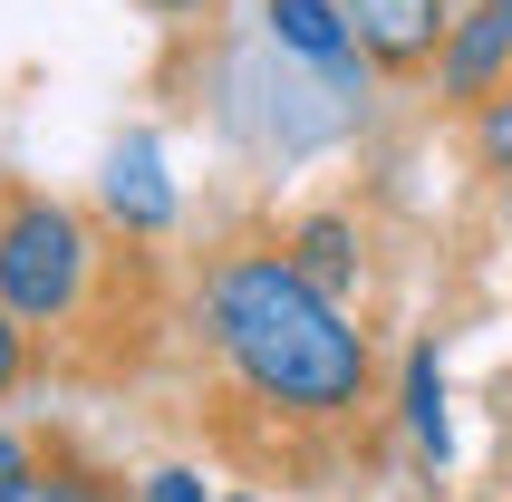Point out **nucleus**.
Returning <instances> with one entry per match:
<instances>
[{"label":"nucleus","instance_id":"12","mask_svg":"<svg viewBox=\"0 0 512 502\" xmlns=\"http://www.w3.org/2000/svg\"><path fill=\"white\" fill-rule=\"evenodd\" d=\"M29 493H39V445L0 435V502H29Z\"/></svg>","mask_w":512,"mask_h":502},{"label":"nucleus","instance_id":"6","mask_svg":"<svg viewBox=\"0 0 512 502\" xmlns=\"http://www.w3.org/2000/svg\"><path fill=\"white\" fill-rule=\"evenodd\" d=\"M281 251L290 261H300V271L319 280V290H329V300H358V271H368V242H358V223H348V213H300V223L281 232Z\"/></svg>","mask_w":512,"mask_h":502},{"label":"nucleus","instance_id":"14","mask_svg":"<svg viewBox=\"0 0 512 502\" xmlns=\"http://www.w3.org/2000/svg\"><path fill=\"white\" fill-rule=\"evenodd\" d=\"M136 10H155V20H203L213 0H136Z\"/></svg>","mask_w":512,"mask_h":502},{"label":"nucleus","instance_id":"9","mask_svg":"<svg viewBox=\"0 0 512 502\" xmlns=\"http://www.w3.org/2000/svg\"><path fill=\"white\" fill-rule=\"evenodd\" d=\"M29 502H136V493H116L97 464H78V454L49 445V454H39V493H29Z\"/></svg>","mask_w":512,"mask_h":502},{"label":"nucleus","instance_id":"15","mask_svg":"<svg viewBox=\"0 0 512 502\" xmlns=\"http://www.w3.org/2000/svg\"><path fill=\"white\" fill-rule=\"evenodd\" d=\"M223 502H252V493H223Z\"/></svg>","mask_w":512,"mask_h":502},{"label":"nucleus","instance_id":"7","mask_svg":"<svg viewBox=\"0 0 512 502\" xmlns=\"http://www.w3.org/2000/svg\"><path fill=\"white\" fill-rule=\"evenodd\" d=\"M107 203H116V223H126V232H145V242H155V232L174 223V194L155 184V145H126V155H116Z\"/></svg>","mask_w":512,"mask_h":502},{"label":"nucleus","instance_id":"16","mask_svg":"<svg viewBox=\"0 0 512 502\" xmlns=\"http://www.w3.org/2000/svg\"><path fill=\"white\" fill-rule=\"evenodd\" d=\"M474 502H493V493H474Z\"/></svg>","mask_w":512,"mask_h":502},{"label":"nucleus","instance_id":"13","mask_svg":"<svg viewBox=\"0 0 512 502\" xmlns=\"http://www.w3.org/2000/svg\"><path fill=\"white\" fill-rule=\"evenodd\" d=\"M136 502H223V493H203L194 464H155V474L136 483Z\"/></svg>","mask_w":512,"mask_h":502},{"label":"nucleus","instance_id":"8","mask_svg":"<svg viewBox=\"0 0 512 502\" xmlns=\"http://www.w3.org/2000/svg\"><path fill=\"white\" fill-rule=\"evenodd\" d=\"M406 435H416L435 464H445V445H455V435H445V367H435V348L406 358Z\"/></svg>","mask_w":512,"mask_h":502},{"label":"nucleus","instance_id":"11","mask_svg":"<svg viewBox=\"0 0 512 502\" xmlns=\"http://www.w3.org/2000/svg\"><path fill=\"white\" fill-rule=\"evenodd\" d=\"M29 377H39V338L20 329V309L0 300V396H20Z\"/></svg>","mask_w":512,"mask_h":502},{"label":"nucleus","instance_id":"10","mask_svg":"<svg viewBox=\"0 0 512 502\" xmlns=\"http://www.w3.org/2000/svg\"><path fill=\"white\" fill-rule=\"evenodd\" d=\"M474 165H484V174H503V184H512V78L493 87L484 107H474Z\"/></svg>","mask_w":512,"mask_h":502},{"label":"nucleus","instance_id":"4","mask_svg":"<svg viewBox=\"0 0 512 502\" xmlns=\"http://www.w3.org/2000/svg\"><path fill=\"white\" fill-rule=\"evenodd\" d=\"M368 68L406 78V68H435L445 58V29H455V0H339Z\"/></svg>","mask_w":512,"mask_h":502},{"label":"nucleus","instance_id":"1","mask_svg":"<svg viewBox=\"0 0 512 502\" xmlns=\"http://www.w3.org/2000/svg\"><path fill=\"white\" fill-rule=\"evenodd\" d=\"M194 338L213 367L223 445L319 464L377 406V348L281 242H223L194 280Z\"/></svg>","mask_w":512,"mask_h":502},{"label":"nucleus","instance_id":"2","mask_svg":"<svg viewBox=\"0 0 512 502\" xmlns=\"http://www.w3.org/2000/svg\"><path fill=\"white\" fill-rule=\"evenodd\" d=\"M0 300L39 338V367H68V377H126L165 329L145 232H107L78 203L10 174H0Z\"/></svg>","mask_w":512,"mask_h":502},{"label":"nucleus","instance_id":"3","mask_svg":"<svg viewBox=\"0 0 512 502\" xmlns=\"http://www.w3.org/2000/svg\"><path fill=\"white\" fill-rule=\"evenodd\" d=\"M503 78H512V0H474V10H455V29H445V58H435L445 107L474 116Z\"/></svg>","mask_w":512,"mask_h":502},{"label":"nucleus","instance_id":"5","mask_svg":"<svg viewBox=\"0 0 512 502\" xmlns=\"http://www.w3.org/2000/svg\"><path fill=\"white\" fill-rule=\"evenodd\" d=\"M271 49L290 68H310V78H368V49H358V29H348L339 0H271Z\"/></svg>","mask_w":512,"mask_h":502}]
</instances>
